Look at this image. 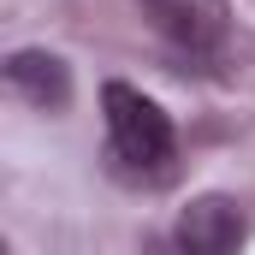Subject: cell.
Wrapping results in <instances>:
<instances>
[{
  "mask_svg": "<svg viewBox=\"0 0 255 255\" xmlns=\"http://www.w3.org/2000/svg\"><path fill=\"white\" fill-rule=\"evenodd\" d=\"M6 89L30 101L36 113H65L71 107V65L48 48H18L6 54Z\"/></svg>",
  "mask_w": 255,
  "mask_h": 255,
  "instance_id": "obj_4",
  "label": "cell"
},
{
  "mask_svg": "<svg viewBox=\"0 0 255 255\" xmlns=\"http://www.w3.org/2000/svg\"><path fill=\"white\" fill-rule=\"evenodd\" d=\"M101 107H107V142L130 172H166L172 166L178 136H172V119L160 113V101H148L130 83H107Z\"/></svg>",
  "mask_w": 255,
  "mask_h": 255,
  "instance_id": "obj_1",
  "label": "cell"
},
{
  "mask_svg": "<svg viewBox=\"0 0 255 255\" xmlns=\"http://www.w3.org/2000/svg\"><path fill=\"white\" fill-rule=\"evenodd\" d=\"M244 238H250L244 208H238L232 196H214V190L190 196V202L178 208V220H172V250L178 255H238Z\"/></svg>",
  "mask_w": 255,
  "mask_h": 255,
  "instance_id": "obj_2",
  "label": "cell"
},
{
  "mask_svg": "<svg viewBox=\"0 0 255 255\" xmlns=\"http://www.w3.org/2000/svg\"><path fill=\"white\" fill-rule=\"evenodd\" d=\"M148 24L184 54H214L232 36V6L226 0H148Z\"/></svg>",
  "mask_w": 255,
  "mask_h": 255,
  "instance_id": "obj_3",
  "label": "cell"
}]
</instances>
